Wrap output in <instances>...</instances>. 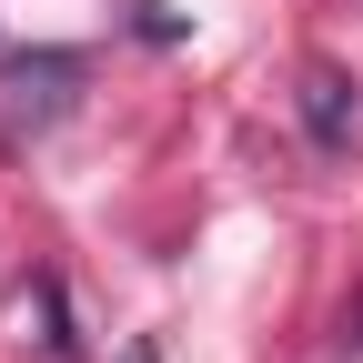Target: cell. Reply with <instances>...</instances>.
I'll use <instances>...</instances> for the list:
<instances>
[{"instance_id":"7a4b0ae2","label":"cell","mask_w":363,"mask_h":363,"mask_svg":"<svg viewBox=\"0 0 363 363\" xmlns=\"http://www.w3.org/2000/svg\"><path fill=\"white\" fill-rule=\"evenodd\" d=\"M81 81H91V61H81V51H21L11 71H0V101H11V121H21V131H51V121H71Z\"/></svg>"},{"instance_id":"5b68a950","label":"cell","mask_w":363,"mask_h":363,"mask_svg":"<svg viewBox=\"0 0 363 363\" xmlns=\"http://www.w3.org/2000/svg\"><path fill=\"white\" fill-rule=\"evenodd\" d=\"M343 353H363V303H353V313H343Z\"/></svg>"},{"instance_id":"277c9868","label":"cell","mask_w":363,"mask_h":363,"mask_svg":"<svg viewBox=\"0 0 363 363\" xmlns=\"http://www.w3.org/2000/svg\"><path fill=\"white\" fill-rule=\"evenodd\" d=\"M111 363H162V333H131V343H121Z\"/></svg>"},{"instance_id":"3957f363","label":"cell","mask_w":363,"mask_h":363,"mask_svg":"<svg viewBox=\"0 0 363 363\" xmlns=\"http://www.w3.org/2000/svg\"><path fill=\"white\" fill-rule=\"evenodd\" d=\"M131 30H142V40H182V21L162 11V0H131Z\"/></svg>"},{"instance_id":"6da1fadb","label":"cell","mask_w":363,"mask_h":363,"mask_svg":"<svg viewBox=\"0 0 363 363\" xmlns=\"http://www.w3.org/2000/svg\"><path fill=\"white\" fill-rule=\"evenodd\" d=\"M293 111H303V142L323 152V162H353V142H363V81H353V71H333V61H303V81H293Z\"/></svg>"}]
</instances>
